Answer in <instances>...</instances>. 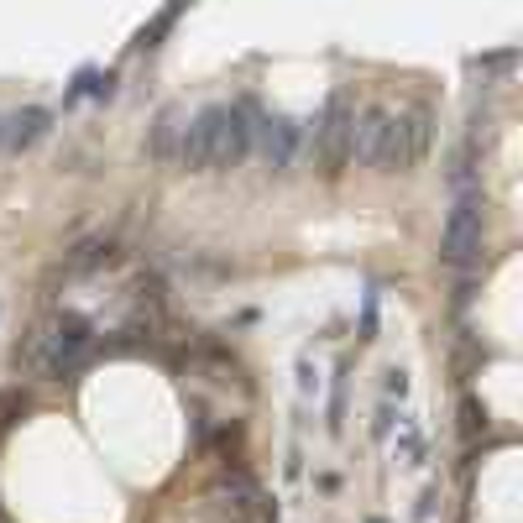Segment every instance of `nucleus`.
<instances>
[{"mask_svg": "<svg viewBox=\"0 0 523 523\" xmlns=\"http://www.w3.org/2000/svg\"><path fill=\"white\" fill-rule=\"evenodd\" d=\"M252 157V121L236 100H215L189 116L184 147H178V168L189 173H231Z\"/></svg>", "mask_w": 523, "mask_h": 523, "instance_id": "obj_1", "label": "nucleus"}, {"mask_svg": "<svg viewBox=\"0 0 523 523\" xmlns=\"http://www.w3.org/2000/svg\"><path fill=\"white\" fill-rule=\"evenodd\" d=\"M100 356V335L84 314L63 309L53 320H42L27 340L16 346V372H37L48 382H63V377H79L89 361Z\"/></svg>", "mask_w": 523, "mask_h": 523, "instance_id": "obj_2", "label": "nucleus"}, {"mask_svg": "<svg viewBox=\"0 0 523 523\" xmlns=\"http://www.w3.org/2000/svg\"><path fill=\"white\" fill-rule=\"evenodd\" d=\"M236 105L246 110V121H252V152L262 157V168L272 178H288L309 157V121L283 116V110H267L257 95H241Z\"/></svg>", "mask_w": 523, "mask_h": 523, "instance_id": "obj_3", "label": "nucleus"}, {"mask_svg": "<svg viewBox=\"0 0 523 523\" xmlns=\"http://www.w3.org/2000/svg\"><path fill=\"white\" fill-rule=\"evenodd\" d=\"M487 252V199L482 189H466L456 194L445 215V231H440V262L456 267V272H476Z\"/></svg>", "mask_w": 523, "mask_h": 523, "instance_id": "obj_4", "label": "nucleus"}, {"mask_svg": "<svg viewBox=\"0 0 523 523\" xmlns=\"http://www.w3.org/2000/svg\"><path fill=\"white\" fill-rule=\"evenodd\" d=\"M351 126H356V100L346 89H335L325 110L309 121V163L320 168V178H340L351 168Z\"/></svg>", "mask_w": 523, "mask_h": 523, "instance_id": "obj_5", "label": "nucleus"}, {"mask_svg": "<svg viewBox=\"0 0 523 523\" xmlns=\"http://www.w3.org/2000/svg\"><path fill=\"white\" fill-rule=\"evenodd\" d=\"M429 147H435V110H429V105L393 110V126H388V142H382L377 173H414L429 157Z\"/></svg>", "mask_w": 523, "mask_h": 523, "instance_id": "obj_6", "label": "nucleus"}, {"mask_svg": "<svg viewBox=\"0 0 523 523\" xmlns=\"http://www.w3.org/2000/svg\"><path fill=\"white\" fill-rule=\"evenodd\" d=\"M388 126H393V105H382V100L356 105V126H351V163L356 168H377Z\"/></svg>", "mask_w": 523, "mask_h": 523, "instance_id": "obj_7", "label": "nucleus"}, {"mask_svg": "<svg viewBox=\"0 0 523 523\" xmlns=\"http://www.w3.org/2000/svg\"><path fill=\"white\" fill-rule=\"evenodd\" d=\"M184 126H189L184 105H163V110H157V121H152V131H147V157H152L157 168H173V163H178Z\"/></svg>", "mask_w": 523, "mask_h": 523, "instance_id": "obj_8", "label": "nucleus"}, {"mask_svg": "<svg viewBox=\"0 0 523 523\" xmlns=\"http://www.w3.org/2000/svg\"><path fill=\"white\" fill-rule=\"evenodd\" d=\"M48 131H53V110L48 105H21V110L6 116V152H32Z\"/></svg>", "mask_w": 523, "mask_h": 523, "instance_id": "obj_9", "label": "nucleus"}, {"mask_svg": "<svg viewBox=\"0 0 523 523\" xmlns=\"http://www.w3.org/2000/svg\"><path fill=\"white\" fill-rule=\"evenodd\" d=\"M110 262H116V241H110V236H89V241H79L74 252L63 257V272H68V278H89V272H100Z\"/></svg>", "mask_w": 523, "mask_h": 523, "instance_id": "obj_10", "label": "nucleus"}, {"mask_svg": "<svg viewBox=\"0 0 523 523\" xmlns=\"http://www.w3.org/2000/svg\"><path fill=\"white\" fill-rule=\"evenodd\" d=\"M27 414H32V398L21 393V388H6V393H0V440H6Z\"/></svg>", "mask_w": 523, "mask_h": 523, "instance_id": "obj_11", "label": "nucleus"}, {"mask_svg": "<svg viewBox=\"0 0 523 523\" xmlns=\"http://www.w3.org/2000/svg\"><path fill=\"white\" fill-rule=\"evenodd\" d=\"M178 16H184V11H163V16H152V27H142V37H136V48H157V37H163L168 27H178Z\"/></svg>", "mask_w": 523, "mask_h": 523, "instance_id": "obj_12", "label": "nucleus"}, {"mask_svg": "<svg viewBox=\"0 0 523 523\" xmlns=\"http://www.w3.org/2000/svg\"><path fill=\"white\" fill-rule=\"evenodd\" d=\"M361 340H377V288L367 293V304H361Z\"/></svg>", "mask_w": 523, "mask_h": 523, "instance_id": "obj_13", "label": "nucleus"}, {"mask_svg": "<svg viewBox=\"0 0 523 523\" xmlns=\"http://www.w3.org/2000/svg\"><path fill=\"white\" fill-rule=\"evenodd\" d=\"M388 393H398V398L408 393V377H403V372H388Z\"/></svg>", "mask_w": 523, "mask_h": 523, "instance_id": "obj_14", "label": "nucleus"}, {"mask_svg": "<svg viewBox=\"0 0 523 523\" xmlns=\"http://www.w3.org/2000/svg\"><path fill=\"white\" fill-rule=\"evenodd\" d=\"M0 152H6V116H0Z\"/></svg>", "mask_w": 523, "mask_h": 523, "instance_id": "obj_15", "label": "nucleus"}, {"mask_svg": "<svg viewBox=\"0 0 523 523\" xmlns=\"http://www.w3.org/2000/svg\"><path fill=\"white\" fill-rule=\"evenodd\" d=\"M367 523H388V518H367Z\"/></svg>", "mask_w": 523, "mask_h": 523, "instance_id": "obj_16", "label": "nucleus"}]
</instances>
